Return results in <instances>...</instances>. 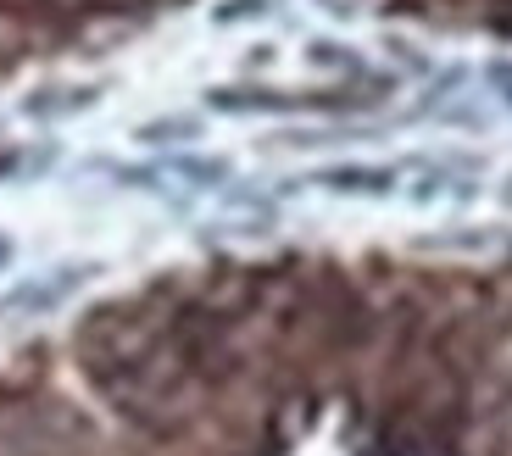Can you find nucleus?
<instances>
[{
    "mask_svg": "<svg viewBox=\"0 0 512 456\" xmlns=\"http://www.w3.org/2000/svg\"><path fill=\"white\" fill-rule=\"evenodd\" d=\"M6 256H12V245H6V240H0V267H6Z\"/></svg>",
    "mask_w": 512,
    "mask_h": 456,
    "instance_id": "nucleus-3",
    "label": "nucleus"
},
{
    "mask_svg": "<svg viewBox=\"0 0 512 456\" xmlns=\"http://www.w3.org/2000/svg\"><path fill=\"white\" fill-rule=\"evenodd\" d=\"M490 78H496V84L507 89V101H512V62H507V67H490Z\"/></svg>",
    "mask_w": 512,
    "mask_h": 456,
    "instance_id": "nucleus-2",
    "label": "nucleus"
},
{
    "mask_svg": "<svg viewBox=\"0 0 512 456\" xmlns=\"http://www.w3.org/2000/svg\"><path fill=\"white\" fill-rule=\"evenodd\" d=\"M318 184H329V190H340V195H384L396 184V173H390V167H334Z\"/></svg>",
    "mask_w": 512,
    "mask_h": 456,
    "instance_id": "nucleus-1",
    "label": "nucleus"
}]
</instances>
